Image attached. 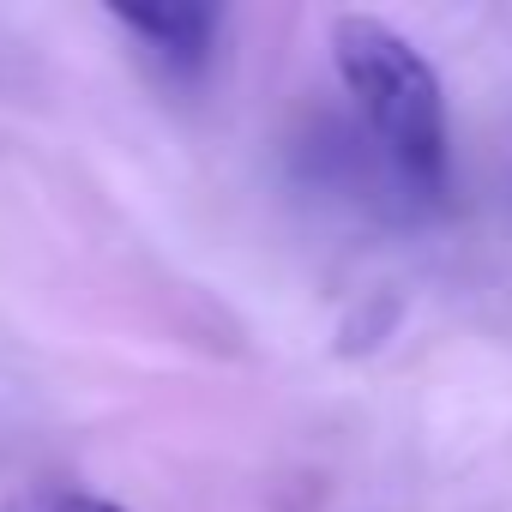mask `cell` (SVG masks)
I'll return each mask as SVG.
<instances>
[{
  "instance_id": "cell-3",
  "label": "cell",
  "mask_w": 512,
  "mask_h": 512,
  "mask_svg": "<svg viewBox=\"0 0 512 512\" xmlns=\"http://www.w3.org/2000/svg\"><path fill=\"white\" fill-rule=\"evenodd\" d=\"M55 512H121L115 500H97V494H73V500H61Z\"/></svg>"
},
{
  "instance_id": "cell-2",
  "label": "cell",
  "mask_w": 512,
  "mask_h": 512,
  "mask_svg": "<svg viewBox=\"0 0 512 512\" xmlns=\"http://www.w3.org/2000/svg\"><path fill=\"white\" fill-rule=\"evenodd\" d=\"M115 19L127 31H139L157 55H169L175 67H199L211 55V31L217 13L199 7V0H157V7H115Z\"/></svg>"
},
{
  "instance_id": "cell-1",
  "label": "cell",
  "mask_w": 512,
  "mask_h": 512,
  "mask_svg": "<svg viewBox=\"0 0 512 512\" xmlns=\"http://www.w3.org/2000/svg\"><path fill=\"white\" fill-rule=\"evenodd\" d=\"M332 61L344 91L362 103L368 127L380 133L398 175L422 193L446 187V97L434 67L374 13H338L332 19Z\"/></svg>"
}]
</instances>
